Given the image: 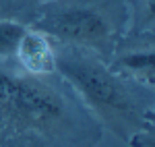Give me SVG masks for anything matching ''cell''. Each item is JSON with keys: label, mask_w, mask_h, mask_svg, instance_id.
<instances>
[{"label": "cell", "mask_w": 155, "mask_h": 147, "mask_svg": "<svg viewBox=\"0 0 155 147\" xmlns=\"http://www.w3.org/2000/svg\"><path fill=\"white\" fill-rule=\"evenodd\" d=\"M11 112L31 124H46L62 114V102L50 85L33 77H21Z\"/></svg>", "instance_id": "3"}, {"label": "cell", "mask_w": 155, "mask_h": 147, "mask_svg": "<svg viewBox=\"0 0 155 147\" xmlns=\"http://www.w3.org/2000/svg\"><path fill=\"white\" fill-rule=\"evenodd\" d=\"M17 56L25 68L31 75H46L56 71L54 48L48 42V35L39 33L35 29H27L19 42Z\"/></svg>", "instance_id": "4"}, {"label": "cell", "mask_w": 155, "mask_h": 147, "mask_svg": "<svg viewBox=\"0 0 155 147\" xmlns=\"http://www.w3.org/2000/svg\"><path fill=\"white\" fill-rule=\"evenodd\" d=\"M25 31L27 27L17 21H0V56H17L19 42L25 35Z\"/></svg>", "instance_id": "6"}, {"label": "cell", "mask_w": 155, "mask_h": 147, "mask_svg": "<svg viewBox=\"0 0 155 147\" xmlns=\"http://www.w3.org/2000/svg\"><path fill=\"white\" fill-rule=\"evenodd\" d=\"M153 50L149 52H137V54H128L122 56L116 66L122 68V73H126L128 77H137L139 81H145L149 87H153Z\"/></svg>", "instance_id": "5"}, {"label": "cell", "mask_w": 155, "mask_h": 147, "mask_svg": "<svg viewBox=\"0 0 155 147\" xmlns=\"http://www.w3.org/2000/svg\"><path fill=\"white\" fill-rule=\"evenodd\" d=\"M33 29L44 35L56 37L62 44H74L97 52H107L112 42L110 23L101 12L79 4H56L48 6L37 17Z\"/></svg>", "instance_id": "2"}, {"label": "cell", "mask_w": 155, "mask_h": 147, "mask_svg": "<svg viewBox=\"0 0 155 147\" xmlns=\"http://www.w3.org/2000/svg\"><path fill=\"white\" fill-rule=\"evenodd\" d=\"M54 60L56 71L71 81L74 89H79L87 104L101 114L118 135L128 137L137 129L143 131L145 124L151 126V122L143 120V114L122 79L93 54L81 48H64L58 52L54 50Z\"/></svg>", "instance_id": "1"}, {"label": "cell", "mask_w": 155, "mask_h": 147, "mask_svg": "<svg viewBox=\"0 0 155 147\" xmlns=\"http://www.w3.org/2000/svg\"><path fill=\"white\" fill-rule=\"evenodd\" d=\"M19 79L21 77H15L12 73L0 68V108H8V110L12 108L19 89Z\"/></svg>", "instance_id": "7"}]
</instances>
